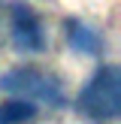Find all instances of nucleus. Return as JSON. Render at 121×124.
Listing matches in <instances>:
<instances>
[{
  "mask_svg": "<svg viewBox=\"0 0 121 124\" xmlns=\"http://www.w3.org/2000/svg\"><path fill=\"white\" fill-rule=\"evenodd\" d=\"M36 118V103L27 100H6L0 103V124H27Z\"/></svg>",
  "mask_w": 121,
  "mask_h": 124,
  "instance_id": "5",
  "label": "nucleus"
},
{
  "mask_svg": "<svg viewBox=\"0 0 121 124\" xmlns=\"http://www.w3.org/2000/svg\"><path fill=\"white\" fill-rule=\"evenodd\" d=\"M9 27H12V42H15L18 52H42L45 48V30L42 21L27 3H12L9 9Z\"/></svg>",
  "mask_w": 121,
  "mask_h": 124,
  "instance_id": "3",
  "label": "nucleus"
},
{
  "mask_svg": "<svg viewBox=\"0 0 121 124\" xmlns=\"http://www.w3.org/2000/svg\"><path fill=\"white\" fill-rule=\"evenodd\" d=\"M0 91L27 103H48V106L64 103L60 82L52 73H39V70H9L6 76H0Z\"/></svg>",
  "mask_w": 121,
  "mask_h": 124,
  "instance_id": "2",
  "label": "nucleus"
},
{
  "mask_svg": "<svg viewBox=\"0 0 121 124\" xmlns=\"http://www.w3.org/2000/svg\"><path fill=\"white\" fill-rule=\"evenodd\" d=\"M67 39L82 54H100V48H103L100 33H97L94 27H88V24H82V21H73V18L67 21Z\"/></svg>",
  "mask_w": 121,
  "mask_h": 124,
  "instance_id": "4",
  "label": "nucleus"
},
{
  "mask_svg": "<svg viewBox=\"0 0 121 124\" xmlns=\"http://www.w3.org/2000/svg\"><path fill=\"white\" fill-rule=\"evenodd\" d=\"M79 112L91 121H115L121 115V70L100 67L79 94Z\"/></svg>",
  "mask_w": 121,
  "mask_h": 124,
  "instance_id": "1",
  "label": "nucleus"
}]
</instances>
